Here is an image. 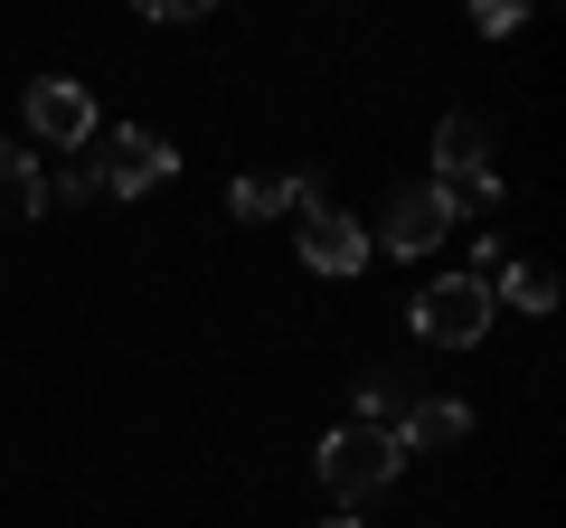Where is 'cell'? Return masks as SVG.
<instances>
[{
	"mask_svg": "<svg viewBox=\"0 0 566 528\" xmlns=\"http://www.w3.org/2000/svg\"><path fill=\"white\" fill-rule=\"evenodd\" d=\"M434 180L463 208H501V170H491V123L482 114H444L434 123Z\"/></svg>",
	"mask_w": 566,
	"mask_h": 528,
	"instance_id": "4",
	"label": "cell"
},
{
	"mask_svg": "<svg viewBox=\"0 0 566 528\" xmlns=\"http://www.w3.org/2000/svg\"><path fill=\"white\" fill-rule=\"evenodd\" d=\"M463 434H472V406H463V397H424V406L397 425V453H444V444H463Z\"/></svg>",
	"mask_w": 566,
	"mask_h": 528,
	"instance_id": "10",
	"label": "cell"
},
{
	"mask_svg": "<svg viewBox=\"0 0 566 528\" xmlns=\"http://www.w3.org/2000/svg\"><path fill=\"white\" fill-rule=\"evenodd\" d=\"M39 208H48V170H39V151L0 142V218H10V226H29Z\"/></svg>",
	"mask_w": 566,
	"mask_h": 528,
	"instance_id": "11",
	"label": "cell"
},
{
	"mask_svg": "<svg viewBox=\"0 0 566 528\" xmlns=\"http://www.w3.org/2000/svg\"><path fill=\"white\" fill-rule=\"evenodd\" d=\"M491 303L528 311V321H538V311H557V264H501V274H491Z\"/></svg>",
	"mask_w": 566,
	"mask_h": 528,
	"instance_id": "12",
	"label": "cell"
},
{
	"mask_svg": "<svg viewBox=\"0 0 566 528\" xmlns=\"http://www.w3.org/2000/svg\"><path fill=\"white\" fill-rule=\"evenodd\" d=\"M397 472H406V453H397V434H387V425H359V415H349V425L322 444V482L340 490V500H378Z\"/></svg>",
	"mask_w": 566,
	"mask_h": 528,
	"instance_id": "2",
	"label": "cell"
},
{
	"mask_svg": "<svg viewBox=\"0 0 566 528\" xmlns=\"http://www.w3.org/2000/svg\"><path fill=\"white\" fill-rule=\"evenodd\" d=\"M29 133L57 142V151H85L95 142V95H85L76 76H39L29 85Z\"/></svg>",
	"mask_w": 566,
	"mask_h": 528,
	"instance_id": "6",
	"label": "cell"
},
{
	"mask_svg": "<svg viewBox=\"0 0 566 528\" xmlns=\"http://www.w3.org/2000/svg\"><path fill=\"white\" fill-rule=\"evenodd\" d=\"M424 397H434V387H424L416 359H378V368L359 378V425H387V434H397L406 415L424 406Z\"/></svg>",
	"mask_w": 566,
	"mask_h": 528,
	"instance_id": "8",
	"label": "cell"
},
{
	"mask_svg": "<svg viewBox=\"0 0 566 528\" xmlns=\"http://www.w3.org/2000/svg\"><path fill=\"white\" fill-rule=\"evenodd\" d=\"M48 199H66V208H85V199H104V180H95V161H76V170H57V189Z\"/></svg>",
	"mask_w": 566,
	"mask_h": 528,
	"instance_id": "13",
	"label": "cell"
},
{
	"mask_svg": "<svg viewBox=\"0 0 566 528\" xmlns=\"http://www.w3.org/2000/svg\"><path fill=\"white\" fill-rule=\"evenodd\" d=\"M463 218H472V208L453 199L444 180H406L397 199H387V218H378V245H387V255H434Z\"/></svg>",
	"mask_w": 566,
	"mask_h": 528,
	"instance_id": "3",
	"label": "cell"
},
{
	"mask_svg": "<svg viewBox=\"0 0 566 528\" xmlns=\"http://www.w3.org/2000/svg\"><path fill=\"white\" fill-rule=\"evenodd\" d=\"M312 199H322V189H312L303 170H255V180H237V199H227V208H237L245 226H264V218H303Z\"/></svg>",
	"mask_w": 566,
	"mask_h": 528,
	"instance_id": "9",
	"label": "cell"
},
{
	"mask_svg": "<svg viewBox=\"0 0 566 528\" xmlns=\"http://www.w3.org/2000/svg\"><path fill=\"white\" fill-rule=\"evenodd\" d=\"M85 161H95V180L114 189V199H142V189H161L170 170H180V151H170L161 133H142V123H123V133H104V142L85 151Z\"/></svg>",
	"mask_w": 566,
	"mask_h": 528,
	"instance_id": "5",
	"label": "cell"
},
{
	"mask_svg": "<svg viewBox=\"0 0 566 528\" xmlns=\"http://www.w3.org/2000/svg\"><path fill=\"white\" fill-rule=\"evenodd\" d=\"M303 264H312V274H359V264H368V226L349 218V208L312 199L303 208Z\"/></svg>",
	"mask_w": 566,
	"mask_h": 528,
	"instance_id": "7",
	"label": "cell"
},
{
	"mask_svg": "<svg viewBox=\"0 0 566 528\" xmlns=\"http://www.w3.org/2000/svg\"><path fill=\"white\" fill-rule=\"evenodd\" d=\"M331 528H359V519H331Z\"/></svg>",
	"mask_w": 566,
	"mask_h": 528,
	"instance_id": "15",
	"label": "cell"
},
{
	"mask_svg": "<svg viewBox=\"0 0 566 528\" xmlns=\"http://www.w3.org/2000/svg\"><path fill=\"white\" fill-rule=\"evenodd\" d=\"M491 311H501V303H491L482 274H434V284L416 293V311H406V321H416L424 349H472V340L491 330Z\"/></svg>",
	"mask_w": 566,
	"mask_h": 528,
	"instance_id": "1",
	"label": "cell"
},
{
	"mask_svg": "<svg viewBox=\"0 0 566 528\" xmlns=\"http://www.w3.org/2000/svg\"><path fill=\"white\" fill-rule=\"evenodd\" d=\"M520 20H528L520 0H482V10H472V29H482V39H510V29H520Z\"/></svg>",
	"mask_w": 566,
	"mask_h": 528,
	"instance_id": "14",
	"label": "cell"
}]
</instances>
